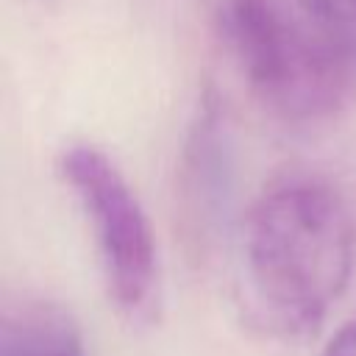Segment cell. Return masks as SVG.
Instances as JSON below:
<instances>
[{
	"label": "cell",
	"mask_w": 356,
	"mask_h": 356,
	"mask_svg": "<svg viewBox=\"0 0 356 356\" xmlns=\"http://www.w3.org/2000/svg\"><path fill=\"white\" fill-rule=\"evenodd\" d=\"M323 356H356V320L337 328V334L328 339Z\"/></svg>",
	"instance_id": "obj_6"
},
{
	"label": "cell",
	"mask_w": 356,
	"mask_h": 356,
	"mask_svg": "<svg viewBox=\"0 0 356 356\" xmlns=\"http://www.w3.org/2000/svg\"><path fill=\"white\" fill-rule=\"evenodd\" d=\"M303 17L356 70V0H295Z\"/></svg>",
	"instance_id": "obj_5"
},
{
	"label": "cell",
	"mask_w": 356,
	"mask_h": 356,
	"mask_svg": "<svg viewBox=\"0 0 356 356\" xmlns=\"http://www.w3.org/2000/svg\"><path fill=\"white\" fill-rule=\"evenodd\" d=\"M58 170L92 228L111 300L125 317L147 320L159 303V248L136 192L95 145H70Z\"/></svg>",
	"instance_id": "obj_3"
},
{
	"label": "cell",
	"mask_w": 356,
	"mask_h": 356,
	"mask_svg": "<svg viewBox=\"0 0 356 356\" xmlns=\"http://www.w3.org/2000/svg\"><path fill=\"white\" fill-rule=\"evenodd\" d=\"M245 286L256 314L284 337L320 328L356 270V220L317 175L267 184L242 222Z\"/></svg>",
	"instance_id": "obj_1"
},
{
	"label": "cell",
	"mask_w": 356,
	"mask_h": 356,
	"mask_svg": "<svg viewBox=\"0 0 356 356\" xmlns=\"http://www.w3.org/2000/svg\"><path fill=\"white\" fill-rule=\"evenodd\" d=\"M0 356H86L70 309L47 298H19L0 317Z\"/></svg>",
	"instance_id": "obj_4"
},
{
	"label": "cell",
	"mask_w": 356,
	"mask_h": 356,
	"mask_svg": "<svg viewBox=\"0 0 356 356\" xmlns=\"http://www.w3.org/2000/svg\"><path fill=\"white\" fill-rule=\"evenodd\" d=\"M220 39L250 92L289 122H317L342 108L350 67L331 42L281 0H222Z\"/></svg>",
	"instance_id": "obj_2"
}]
</instances>
